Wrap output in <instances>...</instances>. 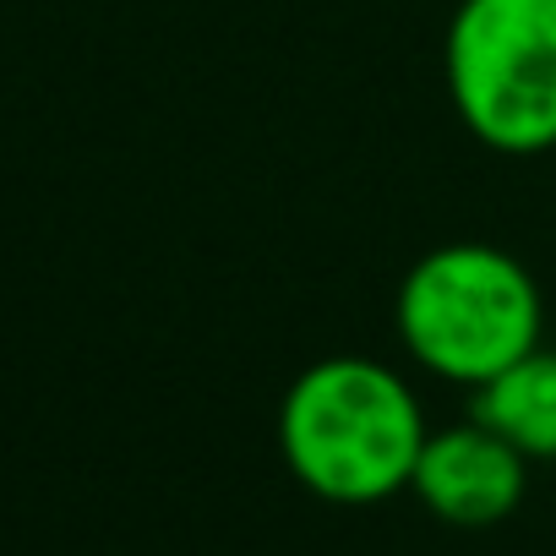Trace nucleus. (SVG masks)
Segmentation results:
<instances>
[{"label": "nucleus", "instance_id": "obj_3", "mask_svg": "<svg viewBox=\"0 0 556 556\" xmlns=\"http://www.w3.org/2000/svg\"><path fill=\"white\" fill-rule=\"evenodd\" d=\"M458 126L507 159L556 148V0H458L442 39Z\"/></svg>", "mask_w": 556, "mask_h": 556}, {"label": "nucleus", "instance_id": "obj_4", "mask_svg": "<svg viewBox=\"0 0 556 556\" xmlns=\"http://www.w3.org/2000/svg\"><path fill=\"white\" fill-rule=\"evenodd\" d=\"M409 491L426 513H437L453 529H491L507 513H518L529 491V458L469 415L426 437Z\"/></svg>", "mask_w": 556, "mask_h": 556}, {"label": "nucleus", "instance_id": "obj_1", "mask_svg": "<svg viewBox=\"0 0 556 556\" xmlns=\"http://www.w3.org/2000/svg\"><path fill=\"white\" fill-rule=\"evenodd\" d=\"M426 437L415 388L371 355L312 361L278 404L285 469L333 507H377L409 491Z\"/></svg>", "mask_w": 556, "mask_h": 556}, {"label": "nucleus", "instance_id": "obj_5", "mask_svg": "<svg viewBox=\"0 0 556 556\" xmlns=\"http://www.w3.org/2000/svg\"><path fill=\"white\" fill-rule=\"evenodd\" d=\"M469 415L491 426L502 442H513L529 464L556 458V350L534 344L507 371L475 388Z\"/></svg>", "mask_w": 556, "mask_h": 556}, {"label": "nucleus", "instance_id": "obj_2", "mask_svg": "<svg viewBox=\"0 0 556 556\" xmlns=\"http://www.w3.org/2000/svg\"><path fill=\"white\" fill-rule=\"evenodd\" d=\"M393 323L420 371L475 393L540 344L545 306L534 273L513 251L453 240L409 262Z\"/></svg>", "mask_w": 556, "mask_h": 556}]
</instances>
